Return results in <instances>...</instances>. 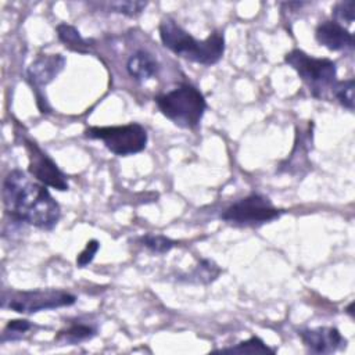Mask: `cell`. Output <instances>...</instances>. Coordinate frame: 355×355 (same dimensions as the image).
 <instances>
[{
  "instance_id": "cell-7",
  "label": "cell",
  "mask_w": 355,
  "mask_h": 355,
  "mask_svg": "<svg viewBox=\"0 0 355 355\" xmlns=\"http://www.w3.org/2000/svg\"><path fill=\"white\" fill-rule=\"evenodd\" d=\"M283 209L276 208L270 200L261 194H250L227 207L220 218L225 222L240 226H255L272 222L283 214Z\"/></svg>"
},
{
  "instance_id": "cell-4",
  "label": "cell",
  "mask_w": 355,
  "mask_h": 355,
  "mask_svg": "<svg viewBox=\"0 0 355 355\" xmlns=\"http://www.w3.org/2000/svg\"><path fill=\"white\" fill-rule=\"evenodd\" d=\"M284 61L308 85L316 98H326L337 82L336 62L329 58H316L295 49L284 55Z\"/></svg>"
},
{
  "instance_id": "cell-6",
  "label": "cell",
  "mask_w": 355,
  "mask_h": 355,
  "mask_svg": "<svg viewBox=\"0 0 355 355\" xmlns=\"http://www.w3.org/2000/svg\"><path fill=\"white\" fill-rule=\"evenodd\" d=\"M76 302V297L64 290H31V291H3L1 308L18 313H36L46 309L69 306Z\"/></svg>"
},
{
  "instance_id": "cell-22",
  "label": "cell",
  "mask_w": 355,
  "mask_h": 355,
  "mask_svg": "<svg viewBox=\"0 0 355 355\" xmlns=\"http://www.w3.org/2000/svg\"><path fill=\"white\" fill-rule=\"evenodd\" d=\"M98 248H100V243L97 240L93 239V240L87 241L85 248L79 252V255L76 258V265L79 268H85L86 265H89L93 261V258H94L96 252L98 251Z\"/></svg>"
},
{
  "instance_id": "cell-14",
  "label": "cell",
  "mask_w": 355,
  "mask_h": 355,
  "mask_svg": "<svg viewBox=\"0 0 355 355\" xmlns=\"http://www.w3.org/2000/svg\"><path fill=\"white\" fill-rule=\"evenodd\" d=\"M96 334V329L90 324H83V323H75L71 324L69 327L61 330L57 336L55 340L61 344H78L80 341L89 340Z\"/></svg>"
},
{
  "instance_id": "cell-19",
  "label": "cell",
  "mask_w": 355,
  "mask_h": 355,
  "mask_svg": "<svg viewBox=\"0 0 355 355\" xmlns=\"http://www.w3.org/2000/svg\"><path fill=\"white\" fill-rule=\"evenodd\" d=\"M333 17L336 22H338L340 25H343L344 22L351 25L354 22L355 18V1L354 0H347V1H340L337 3L333 10Z\"/></svg>"
},
{
  "instance_id": "cell-5",
  "label": "cell",
  "mask_w": 355,
  "mask_h": 355,
  "mask_svg": "<svg viewBox=\"0 0 355 355\" xmlns=\"http://www.w3.org/2000/svg\"><path fill=\"white\" fill-rule=\"evenodd\" d=\"M90 139L101 140L115 155L125 157L143 151L147 144V132L139 123L121 126H92L85 130Z\"/></svg>"
},
{
  "instance_id": "cell-10",
  "label": "cell",
  "mask_w": 355,
  "mask_h": 355,
  "mask_svg": "<svg viewBox=\"0 0 355 355\" xmlns=\"http://www.w3.org/2000/svg\"><path fill=\"white\" fill-rule=\"evenodd\" d=\"M304 345L313 354H331L345 344L341 333L336 327H315L298 331Z\"/></svg>"
},
{
  "instance_id": "cell-16",
  "label": "cell",
  "mask_w": 355,
  "mask_h": 355,
  "mask_svg": "<svg viewBox=\"0 0 355 355\" xmlns=\"http://www.w3.org/2000/svg\"><path fill=\"white\" fill-rule=\"evenodd\" d=\"M331 93L340 101L341 105H344L349 111L354 110V79L340 82L337 80L331 89Z\"/></svg>"
},
{
  "instance_id": "cell-8",
  "label": "cell",
  "mask_w": 355,
  "mask_h": 355,
  "mask_svg": "<svg viewBox=\"0 0 355 355\" xmlns=\"http://www.w3.org/2000/svg\"><path fill=\"white\" fill-rule=\"evenodd\" d=\"M25 148L29 158L28 171L42 184L58 191L68 190L67 176L60 171L57 164L32 140H25Z\"/></svg>"
},
{
  "instance_id": "cell-18",
  "label": "cell",
  "mask_w": 355,
  "mask_h": 355,
  "mask_svg": "<svg viewBox=\"0 0 355 355\" xmlns=\"http://www.w3.org/2000/svg\"><path fill=\"white\" fill-rule=\"evenodd\" d=\"M220 273L219 266L211 259H202L190 277H194L200 283H209L215 280Z\"/></svg>"
},
{
  "instance_id": "cell-20",
  "label": "cell",
  "mask_w": 355,
  "mask_h": 355,
  "mask_svg": "<svg viewBox=\"0 0 355 355\" xmlns=\"http://www.w3.org/2000/svg\"><path fill=\"white\" fill-rule=\"evenodd\" d=\"M32 327V323L26 319H14L10 320L3 331L1 336V341H7V340H18L21 338L29 329Z\"/></svg>"
},
{
  "instance_id": "cell-23",
  "label": "cell",
  "mask_w": 355,
  "mask_h": 355,
  "mask_svg": "<svg viewBox=\"0 0 355 355\" xmlns=\"http://www.w3.org/2000/svg\"><path fill=\"white\" fill-rule=\"evenodd\" d=\"M352 306H354V302H351V304L347 306V309H345V311H347V313H349V315H351V318L354 316V313H352Z\"/></svg>"
},
{
  "instance_id": "cell-9",
  "label": "cell",
  "mask_w": 355,
  "mask_h": 355,
  "mask_svg": "<svg viewBox=\"0 0 355 355\" xmlns=\"http://www.w3.org/2000/svg\"><path fill=\"white\" fill-rule=\"evenodd\" d=\"M65 58L61 54H43L39 55L26 71V78L36 93L39 90L53 82L57 75L65 67Z\"/></svg>"
},
{
  "instance_id": "cell-17",
  "label": "cell",
  "mask_w": 355,
  "mask_h": 355,
  "mask_svg": "<svg viewBox=\"0 0 355 355\" xmlns=\"http://www.w3.org/2000/svg\"><path fill=\"white\" fill-rule=\"evenodd\" d=\"M223 352H247V354H266V352H275L272 348H269L261 338L258 337H250L245 341L239 343L234 347L223 348Z\"/></svg>"
},
{
  "instance_id": "cell-12",
  "label": "cell",
  "mask_w": 355,
  "mask_h": 355,
  "mask_svg": "<svg viewBox=\"0 0 355 355\" xmlns=\"http://www.w3.org/2000/svg\"><path fill=\"white\" fill-rule=\"evenodd\" d=\"M126 69L135 80L143 82L154 78L159 69V65L153 54L144 50H139L129 57Z\"/></svg>"
},
{
  "instance_id": "cell-15",
  "label": "cell",
  "mask_w": 355,
  "mask_h": 355,
  "mask_svg": "<svg viewBox=\"0 0 355 355\" xmlns=\"http://www.w3.org/2000/svg\"><path fill=\"white\" fill-rule=\"evenodd\" d=\"M140 243L148 248L151 252L155 254H164L168 252L169 250H172L176 245L175 240H171L166 236L162 234H146L143 237H140Z\"/></svg>"
},
{
  "instance_id": "cell-2",
  "label": "cell",
  "mask_w": 355,
  "mask_h": 355,
  "mask_svg": "<svg viewBox=\"0 0 355 355\" xmlns=\"http://www.w3.org/2000/svg\"><path fill=\"white\" fill-rule=\"evenodd\" d=\"M159 37L162 44L176 55L202 65L216 64L225 51V39L220 32H212L207 39L197 40L171 18L161 21Z\"/></svg>"
},
{
  "instance_id": "cell-13",
  "label": "cell",
  "mask_w": 355,
  "mask_h": 355,
  "mask_svg": "<svg viewBox=\"0 0 355 355\" xmlns=\"http://www.w3.org/2000/svg\"><path fill=\"white\" fill-rule=\"evenodd\" d=\"M57 35H58V39L61 40V43L68 50L82 53V54H86L90 51L89 40H86L75 26L68 25V24H60L57 26Z\"/></svg>"
},
{
  "instance_id": "cell-3",
  "label": "cell",
  "mask_w": 355,
  "mask_h": 355,
  "mask_svg": "<svg viewBox=\"0 0 355 355\" xmlns=\"http://www.w3.org/2000/svg\"><path fill=\"white\" fill-rule=\"evenodd\" d=\"M155 104L169 121L186 129L196 128L207 110L204 94L190 83H180L171 92L157 96Z\"/></svg>"
},
{
  "instance_id": "cell-11",
  "label": "cell",
  "mask_w": 355,
  "mask_h": 355,
  "mask_svg": "<svg viewBox=\"0 0 355 355\" xmlns=\"http://www.w3.org/2000/svg\"><path fill=\"white\" fill-rule=\"evenodd\" d=\"M318 43L329 50L341 51L354 49V35L336 21H324L315 31Z\"/></svg>"
},
{
  "instance_id": "cell-21",
  "label": "cell",
  "mask_w": 355,
  "mask_h": 355,
  "mask_svg": "<svg viewBox=\"0 0 355 355\" xmlns=\"http://www.w3.org/2000/svg\"><path fill=\"white\" fill-rule=\"evenodd\" d=\"M147 6V1H137V0H123V1H114L110 3V10L114 12H119L128 17L139 15Z\"/></svg>"
},
{
  "instance_id": "cell-1",
  "label": "cell",
  "mask_w": 355,
  "mask_h": 355,
  "mask_svg": "<svg viewBox=\"0 0 355 355\" xmlns=\"http://www.w3.org/2000/svg\"><path fill=\"white\" fill-rule=\"evenodd\" d=\"M1 197L6 212L18 222L50 230L60 220V205L46 186L21 169L7 173L3 180Z\"/></svg>"
}]
</instances>
